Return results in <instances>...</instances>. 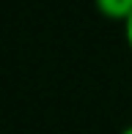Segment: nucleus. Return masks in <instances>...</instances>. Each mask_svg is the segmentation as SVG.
Listing matches in <instances>:
<instances>
[{
    "mask_svg": "<svg viewBox=\"0 0 132 134\" xmlns=\"http://www.w3.org/2000/svg\"><path fill=\"white\" fill-rule=\"evenodd\" d=\"M97 8L110 19H121L127 22L132 16V0H97Z\"/></svg>",
    "mask_w": 132,
    "mask_h": 134,
    "instance_id": "obj_1",
    "label": "nucleus"
},
{
    "mask_svg": "<svg viewBox=\"0 0 132 134\" xmlns=\"http://www.w3.org/2000/svg\"><path fill=\"white\" fill-rule=\"evenodd\" d=\"M124 30H127V44H129V49H132V16L124 22Z\"/></svg>",
    "mask_w": 132,
    "mask_h": 134,
    "instance_id": "obj_2",
    "label": "nucleus"
},
{
    "mask_svg": "<svg viewBox=\"0 0 132 134\" xmlns=\"http://www.w3.org/2000/svg\"><path fill=\"white\" fill-rule=\"evenodd\" d=\"M121 134H132V126H127V129H124V131H121Z\"/></svg>",
    "mask_w": 132,
    "mask_h": 134,
    "instance_id": "obj_3",
    "label": "nucleus"
}]
</instances>
